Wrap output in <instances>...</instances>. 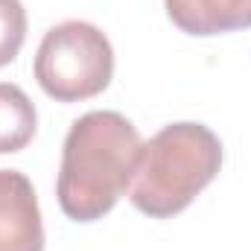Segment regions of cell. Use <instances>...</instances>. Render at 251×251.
I'll return each instance as SVG.
<instances>
[{"label":"cell","mask_w":251,"mask_h":251,"mask_svg":"<svg viewBox=\"0 0 251 251\" xmlns=\"http://www.w3.org/2000/svg\"><path fill=\"white\" fill-rule=\"evenodd\" d=\"M0 251H44L38 196L18 170H0Z\"/></svg>","instance_id":"4"},{"label":"cell","mask_w":251,"mask_h":251,"mask_svg":"<svg viewBox=\"0 0 251 251\" xmlns=\"http://www.w3.org/2000/svg\"><path fill=\"white\" fill-rule=\"evenodd\" d=\"M38 131L35 102L12 82H0V155L21 152Z\"/></svg>","instance_id":"6"},{"label":"cell","mask_w":251,"mask_h":251,"mask_svg":"<svg viewBox=\"0 0 251 251\" xmlns=\"http://www.w3.org/2000/svg\"><path fill=\"white\" fill-rule=\"evenodd\" d=\"M170 21L187 35H222L251 29V0H164Z\"/></svg>","instance_id":"5"},{"label":"cell","mask_w":251,"mask_h":251,"mask_svg":"<svg viewBox=\"0 0 251 251\" xmlns=\"http://www.w3.org/2000/svg\"><path fill=\"white\" fill-rule=\"evenodd\" d=\"M26 38V9L21 0H0V67L18 59Z\"/></svg>","instance_id":"7"},{"label":"cell","mask_w":251,"mask_h":251,"mask_svg":"<svg viewBox=\"0 0 251 251\" xmlns=\"http://www.w3.org/2000/svg\"><path fill=\"white\" fill-rule=\"evenodd\" d=\"M143 140L120 111H88L73 120L56 178L59 207L73 222H97L128 193Z\"/></svg>","instance_id":"1"},{"label":"cell","mask_w":251,"mask_h":251,"mask_svg":"<svg viewBox=\"0 0 251 251\" xmlns=\"http://www.w3.org/2000/svg\"><path fill=\"white\" fill-rule=\"evenodd\" d=\"M32 70L41 91L56 102H82L111 85L114 50L100 26L62 21L44 32Z\"/></svg>","instance_id":"3"},{"label":"cell","mask_w":251,"mask_h":251,"mask_svg":"<svg viewBox=\"0 0 251 251\" xmlns=\"http://www.w3.org/2000/svg\"><path fill=\"white\" fill-rule=\"evenodd\" d=\"M222 158V140L204 123L164 126L140 149L128 201L149 219H170L219 176Z\"/></svg>","instance_id":"2"}]
</instances>
